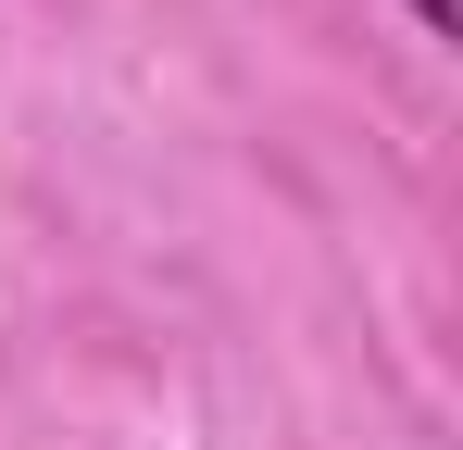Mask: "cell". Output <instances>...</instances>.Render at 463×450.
I'll return each instance as SVG.
<instances>
[{"label":"cell","mask_w":463,"mask_h":450,"mask_svg":"<svg viewBox=\"0 0 463 450\" xmlns=\"http://www.w3.org/2000/svg\"><path fill=\"white\" fill-rule=\"evenodd\" d=\"M413 25H439V38H463V0H413Z\"/></svg>","instance_id":"1"}]
</instances>
